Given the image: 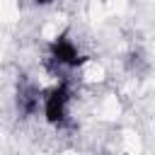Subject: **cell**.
Returning a JSON list of instances; mask_svg holds the SVG:
<instances>
[{
	"instance_id": "obj_1",
	"label": "cell",
	"mask_w": 155,
	"mask_h": 155,
	"mask_svg": "<svg viewBox=\"0 0 155 155\" xmlns=\"http://www.w3.org/2000/svg\"><path fill=\"white\" fill-rule=\"evenodd\" d=\"M34 2H39V5H48V2H56V0H34Z\"/></svg>"
}]
</instances>
